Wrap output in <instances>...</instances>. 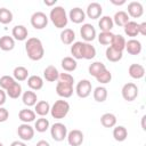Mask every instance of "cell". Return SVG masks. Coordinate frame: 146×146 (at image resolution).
I'll return each instance as SVG.
<instances>
[{
	"label": "cell",
	"mask_w": 146,
	"mask_h": 146,
	"mask_svg": "<svg viewBox=\"0 0 146 146\" xmlns=\"http://www.w3.org/2000/svg\"><path fill=\"white\" fill-rule=\"evenodd\" d=\"M68 18L75 23V24H80L82 23L84 19H86V13L79 8V7H75V8H72L70 10V14H68Z\"/></svg>",
	"instance_id": "5bb4252c"
},
{
	"label": "cell",
	"mask_w": 146,
	"mask_h": 146,
	"mask_svg": "<svg viewBox=\"0 0 146 146\" xmlns=\"http://www.w3.org/2000/svg\"><path fill=\"white\" fill-rule=\"evenodd\" d=\"M22 100H23V104L31 107V106H34L38 102V97H36V94L32 90H27L25 92H23L22 95Z\"/></svg>",
	"instance_id": "d6986e66"
},
{
	"label": "cell",
	"mask_w": 146,
	"mask_h": 146,
	"mask_svg": "<svg viewBox=\"0 0 146 146\" xmlns=\"http://www.w3.org/2000/svg\"><path fill=\"white\" fill-rule=\"evenodd\" d=\"M106 70V66H105V64H103L102 62H94L92 64H90L89 65V68H88V71H89V74L90 75H92V76H98L103 71H105Z\"/></svg>",
	"instance_id": "836d02e7"
},
{
	"label": "cell",
	"mask_w": 146,
	"mask_h": 146,
	"mask_svg": "<svg viewBox=\"0 0 146 146\" xmlns=\"http://www.w3.org/2000/svg\"><path fill=\"white\" fill-rule=\"evenodd\" d=\"M70 112V104L64 99H58L50 107V114L54 119H64Z\"/></svg>",
	"instance_id": "3957f363"
},
{
	"label": "cell",
	"mask_w": 146,
	"mask_h": 146,
	"mask_svg": "<svg viewBox=\"0 0 146 146\" xmlns=\"http://www.w3.org/2000/svg\"><path fill=\"white\" fill-rule=\"evenodd\" d=\"M34 106H35V108H34L35 114H38L40 116H46L50 112V105L46 100H40Z\"/></svg>",
	"instance_id": "f1b7e54d"
},
{
	"label": "cell",
	"mask_w": 146,
	"mask_h": 146,
	"mask_svg": "<svg viewBox=\"0 0 146 146\" xmlns=\"http://www.w3.org/2000/svg\"><path fill=\"white\" fill-rule=\"evenodd\" d=\"M8 117H9V112H8V110L0 106V123H1V122H6V121L8 120Z\"/></svg>",
	"instance_id": "f6af8a7d"
},
{
	"label": "cell",
	"mask_w": 146,
	"mask_h": 146,
	"mask_svg": "<svg viewBox=\"0 0 146 146\" xmlns=\"http://www.w3.org/2000/svg\"><path fill=\"white\" fill-rule=\"evenodd\" d=\"M13 21V13L7 8H0V23L9 24Z\"/></svg>",
	"instance_id": "ab89813d"
},
{
	"label": "cell",
	"mask_w": 146,
	"mask_h": 146,
	"mask_svg": "<svg viewBox=\"0 0 146 146\" xmlns=\"http://www.w3.org/2000/svg\"><path fill=\"white\" fill-rule=\"evenodd\" d=\"M106 98H107V89L105 87L99 86V87L95 88V90H94V99L96 102L103 103V102L106 100Z\"/></svg>",
	"instance_id": "74e56055"
},
{
	"label": "cell",
	"mask_w": 146,
	"mask_h": 146,
	"mask_svg": "<svg viewBox=\"0 0 146 146\" xmlns=\"http://www.w3.org/2000/svg\"><path fill=\"white\" fill-rule=\"evenodd\" d=\"M111 2H112L113 5H115V6H122V5H124V3H125V0H121V1H116V0H111Z\"/></svg>",
	"instance_id": "f907efd6"
},
{
	"label": "cell",
	"mask_w": 146,
	"mask_h": 146,
	"mask_svg": "<svg viewBox=\"0 0 146 146\" xmlns=\"http://www.w3.org/2000/svg\"><path fill=\"white\" fill-rule=\"evenodd\" d=\"M17 135L24 141L31 140L34 137V128H32L29 123H22L17 128Z\"/></svg>",
	"instance_id": "ba28073f"
},
{
	"label": "cell",
	"mask_w": 146,
	"mask_h": 146,
	"mask_svg": "<svg viewBox=\"0 0 146 146\" xmlns=\"http://www.w3.org/2000/svg\"><path fill=\"white\" fill-rule=\"evenodd\" d=\"M6 94H7V96H9L10 98L16 99V98H18V97L22 95V86L16 81L11 87H9V88L6 90Z\"/></svg>",
	"instance_id": "8d00e7d4"
},
{
	"label": "cell",
	"mask_w": 146,
	"mask_h": 146,
	"mask_svg": "<svg viewBox=\"0 0 146 146\" xmlns=\"http://www.w3.org/2000/svg\"><path fill=\"white\" fill-rule=\"evenodd\" d=\"M145 119H146V116L144 115V116L141 117V127H143V129H144V130H146V128H145V124H144V121H145Z\"/></svg>",
	"instance_id": "f5cc1de1"
},
{
	"label": "cell",
	"mask_w": 146,
	"mask_h": 146,
	"mask_svg": "<svg viewBox=\"0 0 146 146\" xmlns=\"http://www.w3.org/2000/svg\"><path fill=\"white\" fill-rule=\"evenodd\" d=\"M25 50L31 60H40L44 55L42 42L38 38H30L25 42Z\"/></svg>",
	"instance_id": "6da1fadb"
},
{
	"label": "cell",
	"mask_w": 146,
	"mask_h": 146,
	"mask_svg": "<svg viewBox=\"0 0 146 146\" xmlns=\"http://www.w3.org/2000/svg\"><path fill=\"white\" fill-rule=\"evenodd\" d=\"M75 40V32L72 29H64L60 32V41L64 44H72Z\"/></svg>",
	"instance_id": "cb8c5ba5"
},
{
	"label": "cell",
	"mask_w": 146,
	"mask_h": 146,
	"mask_svg": "<svg viewBox=\"0 0 146 146\" xmlns=\"http://www.w3.org/2000/svg\"><path fill=\"white\" fill-rule=\"evenodd\" d=\"M49 18L57 29H64L68 23V17L62 6H56L50 10Z\"/></svg>",
	"instance_id": "7a4b0ae2"
},
{
	"label": "cell",
	"mask_w": 146,
	"mask_h": 146,
	"mask_svg": "<svg viewBox=\"0 0 146 146\" xmlns=\"http://www.w3.org/2000/svg\"><path fill=\"white\" fill-rule=\"evenodd\" d=\"M35 146H50V144L47 140H39Z\"/></svg>",
	"instance_id": "681fc988"
},
{
	"label": "cell",
	"mask_w": 146,
	"mask_h": 146,
	"mask_svg": "<svg viewBox=\"0 0 146 146\" xmlns=\"http://www.w3.org/2000/svg\"><path fill=\"white\" fill-rule=\"evenodd\" d=\"M128 72H129V75L132 78V79H141L144 75H145V67L140 64H131L128 68Z\"/></svg>",
	"instance_id": "e0dca14e"
},
{
	"label": "cell",
	"mask_w": 146,
	"mask_h": 146,
	"mask_svg": "<svg viewBox=\"0 0 146 146\" xmlns=\"http://www.w3.org/2000/svg\"><path fill=\"white\" fill-rule=\"evenodd\" d=\"M128 16H131L132 18H139L144 14V7L138 1H131L128 5Z\"/></svg>",
	"instance_id": "7c38bea8"
},
{
	"label": "cell",
	"mask_w": 146,
	"mask_h": 146,
	"mask_svg": "<svg viewBox=\"0 0 146 146\" xmlns=\"http://www.w3.org/2000/svg\"><path fill=\"white\" fill-rule=\"evenodd\" d=\"M11 34H13L14 40L24 41V40H26V39H27L29 31H27V29H26L24 25H16V26H14V27H13Z\"/></svg>",
	"instance_id": "9a60e30c"
},
{
	"label": "cell",
	"mask_w": 146,
	"mask_h": 146,
	"mask_svg": "<svg viewBox=\"0 0 146 146\" xmlns=\"http://www.w3.org/2000/svg\"><path fill=\"white\" fill-rule=\"evenodd\" d=\"M138 32L141 35H146V22H143L138 26Z\"/></svg>",
	"instance_id": "bcb514c9"
},
{
	"label": "cell",
	"mask_w": 146,
	"mask_h": 146,
	"mask_svg": "<svg viewBox=\"0 0 146 146\" xmlns=\"http://www.w3.org/2000/svg\"><path fill=\"white\" fill-rule=\"evenodd\" d=\"M58 76H59V72H58V70L54 65L47 66L44 68V71H43V78L48 82H55V81H57L58 80Z\"/></svg>",
	"instance_id": "ac0fdd59"
},
{
	"label": "cell",
	"mask_w": 146,
	"mask_h": 146,
	"mask_svg": "<svg viewBox=\"0 0 146 146\" xmlns=\"http://www.w3.org/2000/svg\"><path fill=\"white\" fill-rule=\"evenodd\" d=\"M15 47V40L13 36L3 35L0 38V49L3 51H10Z\"/></svg>",
	"instance_id": "7402d4cb"
},
{
	"label": "cell",
	"mask_w": 146,
	"mask_h": 146,
	"mask_svg": "<svg viewBox=\"0 0 146 146\" xmlns=\"http://www.w3.org/2000/svg\"><path fill=\"white\" fill-rule=\"evenodd\" d=\"M0 146H3V144H2V143H1V141H0Z\"/></svg>",
	"instance_id": "db71d44e"
},
{
	"label": "cell",
	"mask_w": 146,
	"mask_h": 146,
	"mask_svg": "<svg viewBox=\"0 0 146 146\" xmlns=\"http://www.w3.org/2000/svg\"><path fill=\"white\" fill-rule=\"evenodd\" d=\"M50 135L55 141H62L67 136V128L65 124L60 122H56L50 128Z\"/></svg>",
	"instance_id": "277c9868"
},
{
	"label": "cell",
	"mask_w": 146,
	"mask_h": 146,
	"mask_svg": "<svg viewBox=\"0 0 146 146\" xmlns=\"http://www.w3.org/2000/svg\"><path fill=\"white\" fill-rule=\"evenodd\" d=\"M67 141L71 146H80L83 143V133L81 130L73 129L70 132H67Z\"/></svg>",
	"instance_id": "8fae6325"
},
{
	"label": "cell",
	"mask_w": 146,
	"mask_h": 146,
	"mask_svg": "<svg viewBox=\"0 0 146 146\" xmlns=\"http://www.w3.org/2000/svg\"><path fill=\"white\" fill-rule=\"evenodd\" d=\"M80 34H81L82 39L84 40V42H90V41L95 40V38H96V30L91 24L86 23L81 26Z\"/></svg>",
	"instance_id": "9c48e42d"
},
{
	"label": "cell",
	"mask_w": 146,
	"mask_h": 146,
	"mask_svg": "<svg viewBox=\"0 0 146 146\" xmlns=\"http://www.w3.org/2000/svg\"><path fill=\"white\" fill-rule=\"evenodd\" d=\"M98 26H99V29H100L102 32H111V30L114 26V23H113L112 17H110V16H103V17H100V19L98 22Z\"/></svg>",
	"instance_id": "603a6c76"
},
{
	"label": "cell",
	"mask_w": 146,
	"mask_h": 146,
	"mask_svg": "<svg viewBox=\"0 0 146 146\" xmlns=\"http://www.w3.org/2000/svg\"><path fill=\"white\" fill-rule=\"evenodd\" d=\"M121 94H122V97H123L124 100L132 102L138 96V87L132 82H128L122 87Z\"/></svg>",
	"instance_id": "8992f818"
},
{
	"label": "cell",
	"mask_w": 146,
	"mask_h": 146,
	"mask_svg": "<svg viewBox=\"0 0 146 146\" xmlns=\"http://www.w3.org/2000/svg\"><path fill=\"white\" fill-rule=\"evenodd\" d=\"M113 19V23L116 24L117 26H124L128 22H129V16L127 14V11H123V10H120L117 13H115L114 17L112 18Z\"/></svg>",
	"instance_id": "f546056e"
},
{
	"label": "cell",
	"mask_w": 146,
	"mask_h": 146,
	"mask_svg": "<svg viewBox=\"0 0 146 146\" xmlns=\"http://www.w3.org/2000/svg\"><path fill=\"white\" fill-rule=\"evenodd\" d=\"M60 65H62V67H63L64 71H66V72H73V71L76 70L78 63H76V60L73 57L67 56V57H64L62 59Z\"/></svg>",
	"instance_id": "484cf974"
},
{
	"label": "cell",
	"mask_w": 146,
	"mask_h": 146,
	"mask_svg": "<svg viewBox=\"0 0 146 146\" xmlns=\"http://www.w3.org/2000/svg\"><path fill=\"white\" fill-rule=\"evenodd\" d=\"M6 97H7L6 91L0 88V106H2V105L6 103Z\"/></svg>",
	"instance_id": "7dc6e473"
},
{
	"label": "cell",
	"mask_w": 146,
	"mask_h": 146,
	"mask_svg": "<svg viewBox=\"0 0 146 146\" xmlns=\"http://www.w3.org/2000/svg\"><path fill=\"white\" fill-rule=\"evenodd\" d=\"M27 86L31 90H40L43 87V79L39 75H31L27 78Z\"/></svg>",
	"instance_id": "44dd1931"
},
{
	"label": "cell",
	"mask_w": 146,
	"mask_h": 146,
	"mask_svg": "<svg viewBox=\"0 0 146 146\" xmlns=\"http://www.w3.org/2000/svg\"><path fill=\"white\" fill-rule=\"evenodd\" d=\"M124 49L130 55H139L141 52V43H140V41H138L136 39H130L125 42Z\"/></svg>",
	"instance_id": "2e32d148"
},
{
	"label": "cell",
	"mask_w": 146,
	"mask_h": 146,
	"mask_svg": "<svg viewBox=\"0 0 146 146\" xmlns=\"http://www.w3.org/2000/svg\"><path fill=\"white\" fill-rule=\"evenodd\" d=\"M113 36L114 34L112 32H100L99 35H98V41L100 44H104V46H111V42L113 40Z\"/></svg>",
	"instance_id": "60d3db41"
},
{
	"label": "cell",
	"mask_w": 146,
	"mask_h": 146,
	"mask_svg": "<svg viewBox=\"0 0 146 146\" xmlns=\"http://www.w3.org/2000/svg\"><path fill=\"white\" fill-rule=\"evenodd\" d=\"M29 76V71L26 67L24 66H17L14 68L13 72V78L15 79V81H25Z\"/></svg>",
	"instance_id": "4dcf8cb0"
},
{
	"label": "cell",
	"mask_w": 146,
	"mask_h": 146,
	"mask_svg": "<svg viewBox=\"0 0 146 146\" xmlns=\"http://www.w3.org/2000/svg\"><path fill=\"white\" fill-rule=\"evenodd\" d=\"M10 146H27L25 143H23V141H18V140H15V141H13L11 144H10Z\"/></svg>",
	"instance_id": "c3c4849f"
},
{
	"label": "cell",
	"mask_w": 146,
	"mask_h": 146,
	"mask_svg": "<svg viewBox=\"0 0 146 146\" xmlns=\"http://www.w3.org/2000/svg\"><path fill=\"white\" fill-rule=\"evenodd\" d=\"M56 92L62 98H70L73 95V84L58 81L56 86Z\"/></svg>",
	"instance_id": "30bf717a"
},
{
	"label": "cell",
	"mask_w": 146,
	"mask_h": 146,
	"mask_svg": "<svg viewBox=\"0 0 146 146\" xmlns=\"http://www.w3.org/2000/svg\"><path fill=\"white\" fill-rule=\"evenodd\" d=\"M138 26H139V24H138L137 22H135V21H129V22L123 26L124 33H125L128 36H131V38L137 36V35L139 34V32H138Z\"/></svg>",
	"instance_id": "83f0119b"
},
{
	"label": "cell",
	"mask_w": 146,
	"mask_h": 146,
	"mask_svg": "<svg viewBox=\"0 0 146 146\" xmlns=\"http://www.w3.org/2000/svg\"><path fill=\"white\" fill-rule=\"evenodd\" d=\"M49 128V121L48 119H46L44 116H41L40 119H38L35 121V124H34V129L38 131V132H46Z\"/></svg>",
	"instance_id": "f35d334b"
},
{
	"label": "cell",
	"mask_w": 146,
	"mask_h": 146,
	"mask_svg": "<svg viewBox=\"0 0 146 146\" xmlns=\"http://www.w3.org/2000/svg\"><path fill=\"white\" fill-rule=\"evenodd\" d=\"M58 81L64 82V83H70V84H73V83H74V78H73V76H72L70 73H59Z\"/></svg>",
	"instance_id": "ee69618b"
},
{
	"label": "cell",
	"mask_w": 146,
	"mask_h": 146,
	"mask_svg": "<svg viewBox=\"0 0 146 146\" xmlns=\"http://www.w3.org/2000/svg\"><path fill=\"white\" fill-rule=\"evenodd\" d=\"M82 48H83V42L82 41H76L71 46V54L74 59H82Z\"/></svg>",
	"instance_id": "d590c367"
},
{
	"label": "cell",
	"mask_w": 146,
	"mask_h": 146,
	"mask_svg": "<svg viewBox=\"0 0 146 146\" xmlns=\"http://www.w3.org/2000/svg\"><path fill=\"white\" fill-rule=\"evenodd\" d=\"M48 16L42 11H35L31 16V25L35 30H42L48 25Z\"/></svg>",
	"instance_id": "5b68a950"
},
{
	"label": "cell",
	"mask_w": 146,
	"mask_h": 146,
	"mask_svg": "<svg viewBox=\"0 0 146 146\" xmlns=\"http://www.w3.org/2000/svg\"><path fill=\"white\" fill-rule=\"evenodd\" d=\"M56 1H57V0H51V1L44 0V5H46V6H52V5H55V3H56Z\"/></svg>",
	"instance_id": "816d5d0a"
},
{
	"label": "cell",
	"mask_w": 146,
	"mask_h": 146,
	"mask_svg": "<svg viewBox=\"0 0 146 146\" xmlns=\"http://www.w3.org/2000/svg\"><path fill=\"white\" fill-rule=\"evenodd\" d=\"M105 55H106L107 60L114 62V63L121 60V59H122V56H123L121 51H117V50H115V49L112 48V47H107V49H106V51H105Z\"/></svg>",
	"instance_id": "e575fe53"
},
{
	"label": "cell",
	"mask_w": 146,
	"mask_h": 146,
	"mask_svg": "<svg viewBox=\"0 0 146 146\" xmlns=\"http://www.w3.org/2000/svg\"><path fill=\"white\" fill-rule=\"evenodd\" d=\"M113 137L116 141H124L128 137V130L123 125H117L113 129Z\"/></svg>",
	"instance_id": "1f68e13d"
},
{
	"label": "cell",
	"mask_w": 146,
	"mask_h": 146,
	"mask_svg": "<svg viewBox=\"0 0 146 146\" xmlns=\"http://www.w3.org/2000/svg\"><path fill=\"white\" fill-rule=\"evenodd\" d=\"M102 13H103V8H102L100 3H98V2H91L87 7L86 15L89 18H91V19H97V18H99L102 16Z\"/></svg>",
	"instance_id": "4fadbf2b"
},
{
	"label": "cell",
	"mask_w": 146,
	"mask_h": 146,
	"mask_svg": "<svg viewBox=\"0 0 146 146\" xmlns=\"http://www.w3.org/2000/svg\"><path fill=\"white\" fill-rule=\"evenodd\" d=\"M96 80H97V82H99L102 84H106V83L111 82V80H112V73L106 68L98 76H96Z\"/></svg>",
	"instance_id": "7bdbcfd3"
},
{
	"label": "cell",
	"mask_w": 146,
	"mask_h": 146,
	"mask_svg": "<svg viewBox=\"0 0 146 146\" xmlns=\"http://www.w3.org/2000/svg\"><path fill=\"white\" fill-rule=\"evenodd\" d=\"M125 42H127L125 39H124L121 34H114L113 40H112L110 47H112V48H114L115 50L122 52V51L124 50V48H125Z\"/></svg>",
	"instance_id": "d4e9b609"
},
{
	"label": "cell",
	"mask_w": 146,
	"mask_h": 146,
	"mask_svg": "<svg viewBox=\"0 0 146 146\" xmlns=\"http://www.w3.org/2000/svg\"><path fill=\"white\" fill-rule=\"evenodd\" d=\"M91 90H92L91 82L87 79L80 80L75 87V92L80 98H87L91 94Z\"/></svg>",
	"instance_id": "52a82bcc"
},
{
	"label": "cell",
	"mask_w": 146,
	"mask_h": 146,
	"mask_svg": "<svg viewBox=\"0 0 146 146\" xmlns=\"http://www.w3.org/2000/svg\"><path fill=\"white\" fill-rule=\"evenodd\" d=\"M15 82H16V81H15V79H14L13 76H10V75H3V76L0 78V88L6 91V90H7L9 87H11Z\"/></svg>",
	"instance_id": "b9f144b4"
},
{
	"label": "cell",
	"mask_w": 146,
	"mask_h": 146,
	"mask_svg": "<svg viewBox=\"0 0 146 146\" xmlns=\"http://www.w3.org/2000/svg\"><path fill=\"white\" fill-rule=\"evenodd\" d=\"M35 112L30 110V108H24V110H21L19 113H18V117L19 120L23 122V123H30V122H33L35 120Z\"/></svg>",
	"instance_id": "ffe728a7"
},
{
	"label": "cell",
	"mask_w": 146,
	"mask_h": 146,
	"mask_svg": "<svg viewBox=\"0 0 146 146\" xmlns=\"http://www.w3.org/2000/svg\"><path fill=\"white\" fill-rule=\"evenodd\" d=\"M82 56H83V59H92V58H95V56H96V48L90 42H83Z\"/></svg>",
	"instance_id": "d6a6232c"
},
{
	"label": "cell",
	"mask_w": 146,
	"mask_h": 146,
	"mask_svg": "<svg viewBox=\"0 0 146 146\" xmlns=\"http://www.w3.org/2000/svg\"><path fill=\"white\" fill-rule=\"evenodd\" d=\"M100 123L105 128H113L116 124V116L113 113H105L100 116Z\"/></svg>",
	"instance_id": "4316f807"
}]
</instances>
